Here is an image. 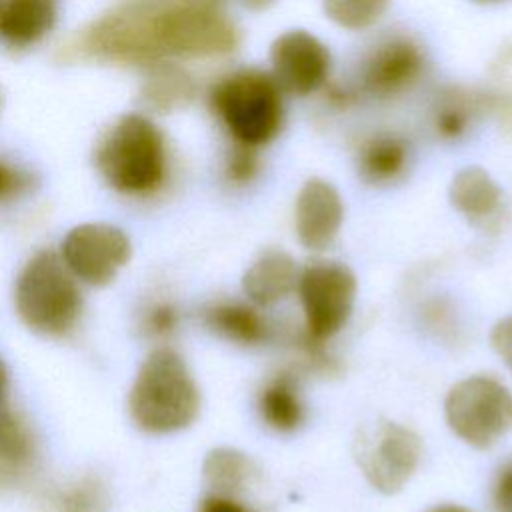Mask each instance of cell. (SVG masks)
I'll return each instance as SVG.
<instances>
[{
	"instance_id": "13",
	"label": "cell",
	"mask_w": 512,
	"mask_h": 512,
	"mask_svg": "<svg viewBox=\"0 0 512 512\" xmlns=\"http://www.w3.org/2000/svg\"><path fill=\"white\" fill-rule=\"evenodd\" d=\"M452 206L474 226L496 228L504 212V194L494 178L478 166L462 168L450 184Z\"/></svg>"
},
{
	"instance_id": "19",
	"label": "cell",
	"mask_w": 512,
	"mask_h": 512,
	"mask_svg": "<svg viewBox=\"0 0 512 512\" xmlns=\"http://www.w3.org/2000/svg\"><path fill=\"white\" fill-rule=\"evenodd\" d=\"M258 410L270 428L278 432L296 430L304 420V404L296 378L288 372H282L268 380L260 390Z\"/></svg>"
},
{
	"instance_id": "26",
	"label": "cell",
	"mask_w": 512,
	"mask_h": 512,
	"mask_svg": "<svg viewBox=\"0 0 512 512\" xmlns=\"http://www.w3.org/2000/svg\"><path fill=\"white\" fill-rule=\"evenodd\" d=\"M180 322L178 308L170 300L154 302L144 312V330L148 336L154 338H166L170 336Z\"/></svg>"
},
{
	"instance_id": "21",
	"label": "cell",
	"mask_w": 512,
	"mask_h": 512,
	"mask_svg": "<svg viewBox=\"0 0 512 512\" xmlns=\"http://www.w3.org/2000/svg\"><path fill=\"white\" fill-rule=\"evenodd\" d=\"M36 452L28 424L0 402V472L14 474L24 470Z\"/></svg>"
},
{
	"instance_id": "18",
	"label": "cell",
	"mask_w": 512,
	"mask_h": 512,
	"mask_svg": "<svg viewBox=\"0 0 512 512\" xmlns=\"http://www.w3.org/2000/svg\"><path fill=\"white\" fill-rule=\"evenodd\" d=\"M408 166V144L396 132H376L358 150V172L370 184H390Z\"/></svg>"
},
{
	"instance_id": "33",
	"label": "cell",
	"mask_w": 512,
	"mask_h": 512,
	"mask_svg": "<svg viewBox=\"0 0 512 512\" xmlns=\"http://www.w3.org/2000/svg\"><path fill=\"white\" fill-rule=\"evenodd\" d=\"M6 368H4V364L0 362V400H2V394H4V390H6Z\"/></svg>"
},
{
	"instance_id": "15",
	"label": "cell",
	"mask_w": 512,
	"mask_h": 512,
	"mask_svg": "<svg viewBox=\"0 0 512 512\" xmlns=\"http://www.w3.org/2000/svg\"><path fill=\"white\" fill-rule=\"evenodd\" d=\"M56 0H0V40L26 48L42 40L56 24Z\"/></svg>"
},
{
	"instance_id": "25",
	"label": "cell",
	"mask_w": 512,
	"mask_h": 512,
	"mask_svg": "<svg viewBox=\"0 0 512 512\" xmlns=\"http://www.w3.org/2000/svg\"><path fill=\"white\" fill-rule=\"evenodd\" d=\"M32 190V174L16 162L0 158V204L20 200Z\"/></svg>"
},
{
	"instance_id": "3",
	"label": "cell",
	"mask_w": 512,
	"mask_h": 512,
	"mask_svg": "<svg viewBox=\"0 0 512 512\" xmlns=\"http://www.w3.org/2000/svg\"><path fill=\"white\" fill-rule=\"evenodd\" d=\"M96 168L120 194H154L168 174L166 140L160 128L144 114H124L100 140Z\"/></svg>"
},
{
	"instance_id": "7",
	"label": "cell",
	"mask_w": 512,
	"mask_h": 512,
	"mask_svg": "<svg viewBox=\"0 0 512 512\" xmlns=\"http://www.w3.org/2000/svg\"><path fill=\"white\" fill-rule=\"evenodd\" d=\"M352 452L358 468L378 492L396 494L420 464L422 440L410 428L378 418L358 428Z\"/></svg>"
},
{
	"instance_id": "1",
	"label": "cell",
	"mask_w": 512,
	"mask_h": 512,
	"mask_svg": "<svg viewBox=\"0 0 512 512\" xmlns=\"http://www.w3.org/2000/svg\"><path fill=\"white\" fill-rule=\"evenodd\" d=\"M238 44L234 22L206 0H128L98 20L82 48L106 62L152 66L172 58H212Z\"/></svg>"
},
{
	"instance_id": "16",
	"label": "cell",
	"mask_w": 512,
	"mask_h": 512,
	"mask_svg": "<svg viewBox=\"0 0 512 512\" xmlns=\"http://www.w3.org/2000/svg\"><path fill=\"white\" fill-rule=\"evenodd\" d=\"M202 322L220 338L244 346L262 344L270 336L268 320L256 308L242 302H214L204 308Z\"/></svg>"
},
{
	"instance_id": "14",
	"label": "cell",
	"mask_w": 512,
	"mask_h": 512,
	"mask_svg": "<svg viewBox=\"0 0 512 512\" xmlns=\"http://www.w3.org/2000/svg\"><path fill=\"white\" fill-rule=\"evenodd\" d=\"M298 276L294 258L284 250L270 248L248 266L242 288L256 306H274L296 288Z\"/></svg>"
},
{
	"instance_id": "23",
	"label": "cell",
	"mask_w": 512,
	"mask_h": 512,
	"mask_svg": "<svg viewBox=\"0 0 512 512\" xmlns=\"http://www.w3.org/2000/svg\"><path fill=\"white\" fill-rule=\"evenodd\" d=\"M388 0H324L326 16L344 30H364L374 26Z\"/></svg>"
},
{
	"instance_id": "12",
	"label": "cell",
	"mask_w": 512,
	"mask_h": 512,
	"mask_svg": "<svg viewBox=\"0 0 512 512\" xmlns=\"http://www.w3.org/2000/svg\"><path fill=\"white\" fill-rule=\"evenodd\" d=\"M344 204L338 190L322 180L310 178L296 196L294 224L300 244L312 252H324L338 236Z\"/></svg>"
},
{
	"instance_id": "22",
	"label": "cell",
	"mask_w": 512,
	"mask_h": 512,
	"mask_svg": "<svg viewBox=\"0 0 512 512\" xmlns=\"http://www.w3.org/2000/svg\"><path fill=\"white\" fill-rule=\"evenodd\" d=\"M54 506L58 512H106L108 494L98 478L82 476L58 490Z\"/></svg>"
},
{
	"instance_id": "28",
	"label": "cell",
	"mask_w": 512,
	"mask_h": 512,
	"mask_svg": "<svg viewBox=\"0 0 512 512\" xmlns=\"http://www.w3.org/2000/svg\"><path fill=\"white\" fill-rule=\"evenodd\" d=\"M492 346L496 354L502 358V362L512 370V316L500 320L492 328Z\"/></svg>"
},
{
	"instance_id": "30",
	"label": "cell",
	"mask_w": 512,
	"mask_h": 512,
	"mask_svg": "<svg viewBox=\"0 0 512 512\" xmlns=\"http://www.w3.org/2000/svg\"><path fill=\"white\" fill-rule=\"evenodd\" d=\"M198 512H252V510L240 500H236L234 496L210 492L208 496L202 498Z\"/></svg>"
},
{
	"instance_id": "8",
	"label": "cell",
	"mask_w": 512,
	"mask_h": 512,
	"mask_svg": "<svg viewBox=\"0 0 512 512\" xmlns=\"http://www.w3.org/2000/svg\"><path fill=\"white\" fill-rule=\"evenodd\" d=\"M296 286L306 318V336L324 342L344 328L356 298V278L346 264L312 260L300 272Z\"/></svg>"
},
{
	"instance_id": "11",
	"label": "cell",
	"mask_w": 512,
	"mask_h": 512,
	"mask_svg": "<svg viewBox=\"0 0 512 512\" xmlns=\"http://www.w3.org/2000/svg\"><path fill=\"white\" fill-rule=\"evenodd\" d=\"M426 58L416 40L404 34L380 38L362 58L360 88L372 98H394L424 74Z\"/></svg>"
},
{
	"instance_id": "27",
	"label": "cell",
	"mask_w": 512,
	"mask_h": 512,
	"mask_svg": "<svg viewBox=\"0 0 512 512\" xmlns=\"http://www.w3.org/2000/svg\"><path fill=\"white\" fill-rule=\"evenodd\" d=\"M468 124H470L468 110L456 102L444 104L434 114V128L438 136H442L444 140H458L460 136L466 134Z\"/></svg>"
},
{
	"instance_id": "6",
	"label": "cell",
	"mask_w": 512,
	"mask_h": 512,
	"mask_svg": "<svg viewBox=\"0 0 512 512\" xmlns=\"http://www.w3.org/2000/svg\"><path fill=\"white\" fill-rule=\"evenodd\" d=\"M444 414L460 440L484 450L512 428V392L492 376H468L446 394Z\"/></svg>"
},
{
	"instance_id": "10",
	"label": "cell",
	"mask_w": 512,
	"mask_h": 512,
	"mask_svg": "<svg viewBox=\"0 0 512 512\" xmlns=\"http://www.w3.org/2000/svg\"><path fill=\"white\" fill-rule=\"evenodd\" d=\"M270 76L290 96H310L326 86L332 70L328 46L304 28L276 36L268 52Z\"/></svg>"
},
{
	"instance_id": "24",
	"label": "cell",
	"mask_w": 512,
	"mask_h": 512,
	"mask_svg": "<svg viewBox=\"0 0 512 512\" xmlns=\"http://www.w3.org/2000/svg\"><path fill=\"white\" fill-rule=\"evenodd\" d=\"M260 170L258 150L234 144L224 162V176L234 186H244L256 178Z\"/></svg>"
},
{
	"instance_id": "17",
	"label": "cell",
	"mask_w": 512,
	"mask_h": 512,
	"mask_svg": "<svg viewBox=\"0 0 512 512\" xmlns=\"http://www.w3.org/2000/svg\"><path fill=\"white\" fill-rule=\"evenodd\" d=\"M194 92L192 76L174 62L164 60L146 68L140 100L156 114H170L186 106L194 98Z\"/></svg>"
},
{
	"instance_id": "29",
	"label": "cell",
	"mask_w": 512,
	"mask_h": 512,
	"mask_svg": "<svg viewBox=\"0 0 512 512\" xmlns=\"http://www.w3.org/2000/svg\"><path fill=\"white\" fill-rule=\"evenodd\" d=\"M494 508L496 512H512V462L506 464L496 478Z\"/></svg>"
},
{
	"instance_id": "4",
	"label": "cell",
	"mask_w": 512,
	"mask_h": 512,
	"mask_svg": "<svg viewBox=\"0 0 512 512\" xmlns=\"http://www.w3.org/2000/svg\"><path fill=\"white\" fill-rule=\"evenodd\" d=\"M210 106L234 144L256 150L270 144L284 124V92L260 68H238L218 78Z\"/></svg>"
},
{
	"instance_id": "20",
	"label": "cell",
	"mask_w": 512,
	"mask_h": 512,
	"mask_svg": "<svg viewBox=\"0 0 512 512\" xmlns=\"http://www.w3.org/2000/svg\"><path fill=\"white\" fill-rule=\"evenodd\" d=\"M204 480L216 494L234 496L248 488L258 474L250 456L234 448H214L204 458Z\"/></svg>"
},
{
	"instance_id": "9",
	"label": "cell",
	"mask_w": 512,
	"mask_h": 512,
	"mask_svg": "<svg viewBox=\"0 0 512 512\" xmlns=\"http://www.w3.org/2000/svg\"><path fill=\"white\" fill-rule=\"evenodd\" d=\"M126 232L108 222L74 226L60 244V258L78 282L106 286L130 260Z\"/></svg>"
},
{
	"instance_id": "2",
	"label": "cell",
	"mask_w": 512,
	"mask_h": 512,
	"mask_svg": "<svg viewBox=\"0 0 512 512\" xmlns=\"http://www.w3.org/2000/svg\"><path fill=\"white\" fill-rule=\"evenodd\" d=\"M128 412L148 434H172L196 420L200 390L178 352L156 348L142 360L128 392Z\"/></svg>"
},
{
	"instance_id": "32",
	"label": "cell",
	"mask_w": 512,
	"mask_h": 512,
	"mask_svg": "<svg viewBox=\"0 0 512 512\" xmlns=\"http://www.w3.org/2000/svg\"><path fill=\"white\" fill-rule=\"evenodd\" d=\"M430 512H470V510H466L464 506H458V504H444V506H436Z\"/></svg>"
},
{
	"instance_id": "31",
	"label": "cell",
	"mask_w": 512,
	"mask_h": 512,
	"mask_svg": "<svg viewBox=\"0 0 512 512\" xmlns=\"http://www.w3.org/2000/svg\"><path fill=\"white\" fill-rule=\"evenodd\" d=\"M240 6H244L246 10H252V12H262V10H268L276 0H236Z\"/></svg>"
},
{
	"instance_id": "34",
	"label": "cell",
	"mask_w": 512,
	"mask_h": 512,
	"mask_svg": "<svg viewBox=\"0 0 512 512\" xmlns=\"http://www.w3.org/2000/svg\"><path fill=\"white\" fill-rule=\"evenodd\" d=\"M206 2H214V4H218V2H220V0H206Z\"/></svg>"
},
{
	"instance_id": "5",
	"label": "cell",
	"mask_w": 512,
	"mask_h": 512,
	"mask_svg": "<svg viewBox=\"0 0 512 512\" xmlns=\"http://www.w3.org/2000/svg\"><path fill=\"white\" fill-rule=\"evenodd\" d=\"M14 308L32 332L66 336L82 314L78 280L52 250L36 252L20 270L14 284Z\"/></svg>"
}]
</instances>
